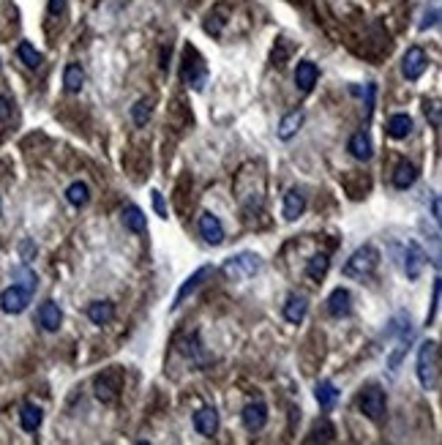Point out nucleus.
Segmentation results:
<instances>
[{
  "mask_svg": "<svg viewBox=\"0 0 442 445\" xmlns=\"http://www.w3.org/2000/svg\"><path fill=\"white\" fill-rule=\"evenodd\" d=\"M66 200H69L74 208H85V205L90 202L88 183H82V180H74V183L66 189Z\"/></svg>",
  "mask_w": 442,
  "mask_h": 445,
  "instance_id": "nucleus-22",
  "label": "nucleus"
},
{
  "mask_svg": "<svg viewBox=\"0 0 442 445\" xmlns=\"http://www.w3.org/2000/svg\"><path fill=\"white\" fill-rule=\"evenodd\" d=\"M301 123H303V112H301V110L284 115L281 123H279V137H281V139H292V137L298 134V129H301Z\"/></svg>",
  "mask_w": 442,
  "mask_h": 445,
  "instance_id": "nucleus-24",
  "label": "nucleus"
},
{
  "mask_svg": "<svg viewBox=\"0 0 442 445\" xmlns=\"http://www.w3.org/2000/svg\"><path fill=\"white\" fill-rule=\"evenodd\" d=\"M194 429L202 437H213L219 432V412L213 407H202L194 412Z\"/></svg>",
  "mask_w": 442,
  "mask_h": 445,
  "instance_id": "nucleus-11",
  "label": "nucleus"
},
{
  "mask_svg": "<svg viewBox=\"0 0 442 445\" xmlns=\"http://www.w3.org/2000/svg\"><path fill=\"white\" fill-rule=\"evenodd\" d=\"M328 312L330 317H350L353 314V295L344 287H336L328 298Z\"/></svg>",
  "mask_w": 442,
  "mask_h": 445,
  "instance_id": "nucleus-13",
  "label": "nucleus"
},
{
  "mask_svg": "<svg viewBox=\"0 0 442 445\" xmlns=\"http://www.w3.org/2000/svg\"><path fill=\"white\" fill-rule=\"evenodd\" d=\"M66 14V0H49V17H63Z\"/></svg>",
  "mask_w": 442,
  "mask_h": 445,
  "instance_id": "nucleus-37",
  "label": "nucleus"
},
{
  "mask_svg": "<svg viewBox=\"0 0 442 445\" xmlns=\"http://www.w3.org/2000/svg\"><path fill=\"white\" fill-rule=\"evenodd\" d=\"M42 421H44L42 407H36V404H25V407H22V412H19V426H22L25 432H36V429L42 426Z\"/></svg>",
  "mask_w": 442,
  "mask_h": 445,
  "instance_id": "nucleus-17",
  "label": "nucleus"
},
{
  "mask_svg": "<svg viewBox=\"0 0 442 445\" xmlns=\"http://www.w3.org/2000/svg\"><path fill=\"white\" fill-rule=\"evenodd\" d=\"M60 322H63V312H60V306L55 304V301H44L42 306H39V325L49 331V333H55L58 328H60Z\"/></svg>",
  "mask_w": 442,
  "mask_h": 445,
  "instance_id": "nucleus-14",
  "label": "nucleus"
},
{
  "mask_svg": "<svg viewBox=\"0 0 442 445\" xmlns=\"http://www.w3.org/2000/svg\"><path fill=\"white\" fill-rule=\"evenodd\" d=\"M377 265H380V252H377L371 243H366V246H360L357 252H353V257L347 260L344 276H357V279H363V276H369Z\"/></svg>",
  "mask_w": 442,
  "mask_h": 445,
  "instance_id": "nucleus-2",
  "label": "nucleus"
},
{
  "mask_svg": "<svg viewBox=\"0 0 442 445\" xmlns=\"http://www.w3.org/2000/svg\"><path fill=\"white\" fill-rule=\"evenodd\" d=\"M314 396H317V404H319L322 410H330V407L336 404V399H339V391H336V385H333L330 380H322V383H317Z\"/></svg>",
  "mask_w": 442,
  "mask_h": 445,
  "instance_id": "nucleus-21",
  "label": "nucleus"
},
{
  "mask_svg": "<svg viewBox=\"0 0 442 445\" xmlns=\"http://www.w3.org/2000/svg\"><path fill=\"white\" fill-rule=\"evenodd\" d=\"M432 213H434V219L440 222V197H432Z\"/></svg>",
  "mask_w": 442,
  "mask_h": 445,
  "instance_id": "nucleus-40",
  "label": "nucleus"
},
{
  "mask_svg": "<svg viewBox=\"0 0 442 445\" xmlns=\"http://www.w3.org/2000/svg\"><path fill=\"white\" fill-rule=\"evenodd\" d=\"M88 317L93 325H107L115 317V306L109 301H93L88 306Z\"/></svg>",
  "mask_w": 442,
  "mask_h": 445,
  "instance_id": "nucleus-18",
  "label": "nucleus"
},
{
  "mask_svg": "<svg viewBox=\"0 0 442 445\" xmlns=\"http://www.w3.org/2000/svg\"><path fill=\"white\" fill-rule=\"evenodd\" d=\"M96 396H98V401H104V404L115 401V396H118V380H112V374L96 377Z\"/></svg>",
  "mask_w": 442,
  "mask_h": 445,
  "instance_id": "nucleus-20",
  "label": "nucleus"
},
{
  "mask_svg": "<svg viewBox=\"0 0 442 445\" xmlns=\"http://www.w3.org/2000/svg\"><path fill=\"white\" fill-rule=\"evenodd\" d=\"M0 211H3V205H0Z\"/></svg>",
  "mask_w": 442,
  "mask_h": 445,
  "instance_id": "nucleus-42",
  "label": "nucleus"
},
{
  "mask_svg": "<svg viewBox=\"0 0 442 445\" xmlns=\"http://www.w3.org/2000/svg\"><path fill=\"white\" fill-rule=\"evenodd\" d=\"M11 121V98L8 96H0V123Z\"/></svg>",
  "mask_w": 442,
  "mask_h": 445,
  "instance_id": "nucleus-34",
  "label": "nucleus"
},
{
  "mask_svg": "<svg viewBox=\"0 0 442 445\" xmlns=\"http://www.w3.org/2000/svg\"><path fill=\"white\" fill-rule=\"evenodd\" d=\"M240 418H243V426H246L251 435H257V432H263V429H265L267 407L263 404V401H251V404H246V407H243Z\"/></svg>",
  "mask_w": 442,
  "mask_h": 445,
  "instance_id": "nucleus-7",
  "label": "nucleus"
},
{
  "mask_svg": "<svg viewBox=\"0 0 442 445\" xmlns=\"http://www.w3.org/2000/svg\"><path fill=\"white\" fill-rule=\"evenodd\" d=\"M437 306H440V279L434 281V304H432V312L426 314V325L434 320V314H437Z\"/></svg>",
  "mask_w": 442,
  "mask_h": 445,
  "instance_id": "nucleus-36",
  "label": "nucleus"
},
{
  "mask_svg": "<svg viewBox=\"0 0 442 445\" xmlns=\"http://www.w3.org/2000/svg\"><path fill=\"white\" fill-rule=\"evenodd\" d=\"M437 17H440V11H437V8H434V11H432V17H429V14H426V22H423V25H421V28H429V25H434V22H437Z\"/></svg>",
  "mask_w": 442,
  "mask_h": 445,
  "instance_id": "nucleus-39",
  "label": "nucleus"
},
{
  "mask_svg": "<svg viewBox=\"0 0 442 445\" xmlns=\"http://www.w3.org/2000/svg\"><path fill=\"white\" fill-rule=\"evenodd\" d=\"M415 178H418V170L409 162H401L396 167V173H394V186L396 189H409L415 183Z\"/></svg>",
  "mask_w": 442,
  "mask_h": 445,
  "instance_id": "nucleus-28",
  "label": "nucleus"
},
{
  "mask_svg": "<svg viewBox=\"0 0 442 445\" xmlns=\"http://www.w3.org/2000/svg\"><path fill=\"white\" fill-rule=\"evenodd\" d=\"M221 28H224V22H221V17H208V22H205V30L208 33H213V36H219Z\"/></svg>",
  "mask_w": 442,
  "mask_h": 445,
  "instance_id": "nucleus-35",
  "label": "nucleus"
},
{
  "mask_svg": "<svg viewBox=\"0 0 442 445\" xmlns=\"http://www.w3.org/2000/svg\"><path fill=\"white\" fill-rule=\"evenodd\" d=\"M150 112H153V101H150V98H139L132 110L134 123H136V126H145V123L150 121Z\"/></svg>",
  "mask_w": 442,
  "mask_h": 445,
  "instance_id": "nucleus-30",
  "label": "nucleus"
},
{
  "mask_svg": "<svg viewBox=\"0 0 442 445\" xmlns=\"http://www.w3.org/2000/svg\"><path fill=\"white\" fill-rule=\"evenodd\" d=\"M350 153H353L357 162H369V159H371V139H369V134L363 132L353 134V139H350Z\"/></svg>",
  "mask_w": 442,
  "mask_h": 445,
  "instance_id": "nucleus-23",
  "label": "nucleus"
},
{
  "mask_svg": "<svg viewBox=\"0 0 442 445\" xmlns=\"http://www.w3.org/2000/svg\"><path fill=\"white\" fill-rule=\"evenodd\" d=\"M303 211H306V191L298 189V186H292V189L284 194V219H287V222H295V219L303 216Z\"/></svg>",
  "mask_w": 442,
  "mask_h": 445,
  "instance_id": "nucleus-9",
  "label": "nucleus"
},
{
  "mask_svg": "<svg viewBox=\"0 0 442 445\" xmlns=\"http://www.w3.org/2000/svg\"><path fill=\"white\" fill-rule=\"evenodd\" d=\"M426 115L432 118V126H434V129H440V104H437V101L426 104Z\"/></svg>",
  "mask_w": 442,
  "mask_h": 445,
  "instance_id": "nucleus-33",
  "label": "nucleus"
},
{
  "mask_svg": "<svg viewBox=\"0 0 442 445\" xmlns=\"http://www.w3.org/2000/svg\"><path fill=\"white\" fill-rule=\"evenodd\" d=\"M63 85L69 93H80L82 85H85V71H82V66L80 63H69L66 66V71H63Z\"/></svg>",
  "mask_w": 442,
  "mask_h": 445,
  "instance_id": "nucleus-19",
  "label": "nucleus"
},
{
  "mask_svg": "<svg viewBox=\"0 0 442 445\" xmlns=\"http://www.w3.org/2000/svg\"><path fill=\"white\" fill-rule=\"evenodd\" d=\"M328 268H330L328 254H314L309 260V265H306V276H309L311 281H322L325 273H328Z\"/></svg>",
  "mask_w": 442,
  "mask_h": 445,
  "instance_id": "nucleus-29",
  "label": "nucleus"
},
{
  "mask_svg": "<svg viewBox=\"0 0 442 445\" xmlns=\"http://www.w3.org/2000/svg\"><path fill=\"white\" fill-rule=\"evenodd\" d=\"M30 290L28 287H22V284H11V287H6L3 293H0V309L6 314H22L28 309V304H30Z\"/></svg>",
  "mask_w": 442,
  "mask_h": 445,
  "instance_id": "nucleus-4",
  "label": "nucleus"
},
{
  "mask_svg": "<svg viewBox=\"0 0 442 445\" xmlns=\"http://www.w3.org/2000/svg\"><path fill=\"white\" fill-rule=\"evenodd\" d=\"M426 66H429V58H426V52H423L421 46H409V49L404 52V58H401V74H404L409 82L421 80V74L426 71Z\"/></svg>",
  "mask_w": 442,
  "mask_h": 445,
  "instance_id": "nucleus-5",
  "label": "nucleus"
},
{
  "mask_svg": "<svg viewBox=\"0 0 442 445\" xmlns=\"http://www.w3.org/2000/svg\"><path fill=\"white\" fill-rule=\"evenodd\" d=\"M260 268H263V260H260L257 254L243 252V254H235V257H229V260L224 263V273L235 281V279H249V276L260 273Z\"/></svg>",
  "mask_w": 442,
  "mask_h": 445,
  "instance_id": "nucleus-3",
  "label": "nucleus"
},
{
  "mask_svg": "<svg viewBox=\"0 0 442 445\" xmlns=\"http://www.w3.org/2000/svg\"><path fill=\"white\" fill-rule=\"evenodd\" d=\"M153 208H156V213H159L161 219H167V208H164V200H161L159 191H153Z\"/></svg>",
  "mask_w": 442,
  "mask_h": 445,
  "instance_id": "nucleus-38",
  "label": "nucleus"
},
{
  "mask_svg": "<svg viewBox=\"0 0 442 445\" xmlns=\"http://www.w3.org/2000/svg\"><path fill=\"white\" fill-rule=\"evenodd\" d=\"M123 227L126 229H132V232H145L148 229V224H145V213L136 208V205H129L126 211H123Z\"/></svg>",
  "mask_w": 442,
  "mask_h": 445,
  "instance_id": "nucleus-27",
  "label": "nucleus"
},
{
  "mask_svg": "<svg viewBox=\"0 0 442 445\" xmlns=\"http://www.w3.org/2000/svg\"><path fill=\"white\" fill-rule=\"evenodd\" d=\"M409 132H412V118H409V115L398 112V115H394V118L388 121V134H391L394 139H404V137H409Z\"/></svg>",
  "mask_w": 442,
  "mask_h": 445,
  "instance_id": "nucleus-25",
  "label": "nucleus"
},
{
  "mask_svg": "<svg viewBox=\"0 0 442 445\" xmlns=\"http://www.w3.org/2000/svg\"><path fill=\"white\" fill-rule=\"evenodd\" d=\"M437 366H440L437 342H423L421 350H418V380H421L423 391L437 388Z\"/></svg>",
  "mask_w": 442,
  "mask_h": 445,
  "instance_id": "nucleus-1",
  "label": "nucleus"
},
{
  "mask_svg": "<svg viewBox=\"0 0 442 445\" xmlns=\"http://www.w3.org/2000/svg\"><path fill=\"white\" fill-rule=\"evenodd\" d=\"M211 273H213V268L205 265V268H200V270H197L194 276H188V281H186V284H180V290H177L173 309H177V306H180V304L186 301V295H191V293H194V290H197V287H200V284H202V281H205V279H208Z\"/></svg>",
  "mask_w": 442,
  "mask_h": 445,
  "instance_id": "nucleus-16",
  "label": "nucleus"
},
{
  "mask_svg": "<svg viewBox=\"0 0 442 445\" xmlns=\"http://www.w3.org/2000/svg\"><path fill=\"white\" fill-rule=\"evenodd\" d=\"M333 435H336L333 424H330V421H322V424H317V426L311 429L309 443H317V440H333Z\"/></svg>",
  "mask_w": 442,
  "mask_h": 445,
  "instance_id": "nucleus-32",
  "label": "nucleus"
},
{
  "mask_svg": "<svg viewBox=\"0 0 442 445\" xmlns=\"http://www.w3.org/2000/svg\"><path fill=\"white\" fill-rule=\"evenodd\" d=\"M360 412L369 418V421H382L385 418V394L380 388H366L360 394Z\"/></svg>",
  "mask_w": 442,
  "mask_h": 445,
  "instance_id": "nucleus-6",
  "label": "nucleus"
},
{
  "mask_svg": "<svg viewBox=\"0 0 442 445\" xmlns=\"http://www.w3.org/2000/svg\"><path fill=\"white\" fill-rule=\"evenodd\" d=\"M306 312H309V298L301 295V293H290V298L284 304V320L292 322V325H301Z\"/></svg>",
  "mask_w": 442,
  "mask_h": 445,
  "instance_id": "nucleus-12",
  "label": "nucleus"
},
{
  "mask_svg": "<svg viewBox=\"0 0 442 445\" xmlns=\"http://www.w3.org/2000/svg\"><path fill=\"white\" fill-rule=\"evenodd\" d=\"M426 265V252L415 243V241H409L407 243V252H404V270H407V279H418L421 276V270Z\"/></svg>",
  "mask_w": 442,
  "mask_h": 445,
  "instance_id": "nucleus-10",
  "label": "nucleus"
},
{
  "mask_svg": "<svg viewBox=\"0 0 442 445\" xmlns=\"http://www.w3.org/2000/svg\"><path fill=\"white\" fill-rule=\"evenodd\" d=\"M11 273H14V279H22V287H28L30 293L36 290L39 279H36V273H33V270H30L28 265H17L14 270H11Z\"/></svg>",
  "mask_w": 442,
  "mask_h": 445,
  "instance_id": "nucleus-31",
  "label": "nucleus"
},
{
  "mask_svg": "<svg viewBox=\"0 0 442 445\" xmlns=\"http://www.w3.org/2000/svg\"><path fill=\"white\" fill-rule=\"evenodd\" d=\"M317 77H319V69L311 60H301L298 63V69H295V85H298V90L309 93L317 85Z\"/></svg>",
  "mask_w": 442,
  "mask_h": 445,
  "instance_id": "nucleus-15",
  "label": "nucleus"
},
{
  "mask_svg": "<svg viewBox=\"0 0 442 445\" xmlns=\"http://www.w3.org/2000/svg\"><path fill=\"white\" fill-rule=\"evenodd\" d=\"M17 55H19V60H22L28 69H39V66H42V60H44V58H42V52L30 44V42H19Z\"/></svg>",
  "mask_w": 442,
  "mask_h": 445,
  "instance_id": "nucleus-26",
  "label": "nucleus"
},
{
  "mask_svg": "<svg viewBox=\"0 0 442 445\" xmlns=\"http://www.w3.org/2000/svg\"><path fill=\"white\" fill-rule=\"evenodd\" d=\"M19 249H22V254H25V263H28V257H30V254H33V246H30V243H28V241H25V243H22V246H19Z\"/></svg>",
  "mask_w": 442,
  "mask_h": 445,
  "instance_id": "nucleus-41",
  "label": "nucleus"
},
{
  "mask_svg": "<svg viewBox=\"0 0 442 445\" xmlns=\"http://www.w3.org/2000/svg\"><path fill=\"white\" fill-rule=\"evenodd\" d=\"M200 235H202V241H205V243H211V246L224 243V227H221L216 213L205 211V213L200 216Z\"/></svg>",
  "mask_w": 442,
  "mask_h": 445,
  "instance_id": "nucleus-8",
  "label": "nucleus"
}]
</instances>
